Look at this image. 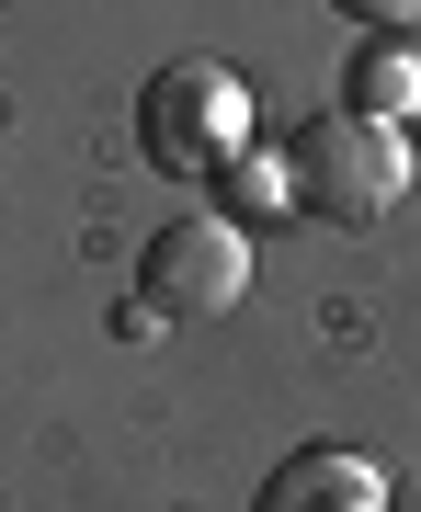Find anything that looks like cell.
Segmentation results:
<instances>
[{"mask_svg":"<svg viewBox=\"0 0 421 512\" xmlns=\"http://www.w3.org/2000/svg\"><path fill=\"white\" fill-rule=\"evenodd\" d=\"M285 171H296V217H319V228H376L387 205L410 194L399 126H376V114H353V103L308 114V126L285 137Z\"/></svg>","mask_w":421,"mask_h":512,"instance_id":"obj_1","label":"cell"},{"mask_svg":"<svg viewBox=\"0 0 421 512\" xmlns=\"http://www.w3.org/2000/svg\"><path fill=\"white\" fill-rule=\"evenodd\" d=\"M251 148V92L217 69V57H171V69L137 80V160L160 171H228Z\"/></svg>","mask_w":421,"mask_h":512,"instance_id":"obj_2","label":"cell"},{"mask_svg":"<svg viewBox=\"0 0 421 512\" xmlns=\"http://www.w3.org/2000/svg\"><path fill=\"white\" fill-rule=\"evenodd\" d=\"M239 296H251V228L217 217V205H183L171 228H148V251H137V308L148 319H228Z\"/></svg>","mask_w":421,"mask_h":512,"instance_id":"obj_3","label":"cell"},{"mask_svg":"<svg viewBox=\"0 0 421 512\" xmlns=\"http://www.w3.org/2000/svg\"><path fill=\"white\" fill-rule=\"evenodd\" d=\"M251 512H387V467L353 456V444H296L251 490Z\"/></svg>","mask_w":421,"mask_h":512,"instance_id":"obj_4","label":"cell"},{"mask_svg":"<svg viewBox=\"0 0 421 512\" xmlns=\"http://www.w3.org/2000/svg\"><path fill=\"white\" fill-rule=\"evenodd\" d=\"M342 103L376 114V126H410V114H421V35H353Z\"/></svg>","mask_w":421,"mask_h":512,"instance_id":"obj_5","label":"cell"},{"mask_svg":"<svg viewBox=\"0 0 421 512\" xmlns=\"http://www.w3.org/2000/svg\"><path fill=\"white\" fill-rule=\"evenodd\" d=\"M217 183H228L217 217H239V228H251V217H296V171H285V148H239Z\"/></svg>","mask_w":421,"mask_h":512,"instance_id":"obj_6","label":"cell"},{"mask_svg":"<svg viewBox=\"0 0 421 512\" xmlns=\"http://www.w3.org/2000/svg\"><path fill=\"white\" fill-rule=\"evenodd\" d=\"M330 12H342L353 35H410V23H421V0H330Z\"/></svg>","mask_w":421,"mask_h":512,"instance_id":"obj_7","label":"cell"}]
</instances>
